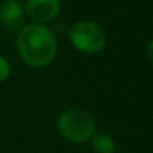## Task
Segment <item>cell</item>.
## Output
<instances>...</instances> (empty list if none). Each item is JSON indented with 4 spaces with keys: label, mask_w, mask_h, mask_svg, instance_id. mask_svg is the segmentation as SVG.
<instances>
[{
    "label": "cell",
    "mask_w": 153,
    "mask_h": 153,
    "mask_svg": "<svg viewBox=\"0 0 153 153\" xmlns=\"http://www.w3.org/2000/svg\"><path fill=\"white\" fill-rule=\"evenodd\" d=\"M89 141H91V147H92L94 153H114L116 152V143L107 134H94Z\"/></svg>",
    "instance_id": "8992f818"
},
{
    "label": "cell",
    "mask_w": 153,
    "mask_h": 153,
    "mask_svg": "<svg viewBox=\"0 0 153 153\" xmlns=\"http://www.w3.org/2000/svg\"><path fill=\"white\" fill-rule=\"evenodd\" d=\"M25 15L34 24H45L52 21L61 9V0H27Z\"/></svg>",
    "instance_id": "277c9868"
},
{
    "label": "cell",
    "mask_w": 153,
    "mask_h": 153,
    "mask_svg": "<svg viewBox=\"0 0 153 153\" xmlns=\"http://www.w3.org/2000/svg\"><path fill=\"white\" fill-rule=\"evenodd\" d=\"M71 45L79 52L97 53L105 46V33L97 22L79 21L71 25L68 31Z\"/></svg>",
    "instance_id": "3957f363"
},
{
    "label": "cell",
    "mask_w": 153,
    "mask_h": 153,
    "mask_svg": "<svg viewBox=\"0 0 153 153\" xmlns=\"http://www.w3.org/2000/svg\"><path fill=\"white\" fill-rule=\"evenodd\" d=\"M16 46L19 56L27 65L42 68L53 61L58 45L53 33L48 27L33 22L19 30Z\"/></svg>",
    "instance_id": "6da1fadb"
},
{
    "label": "cell",
    "mask_w": 153,
    "mask_h": 153,
    "mask_svg": "<svg viewBox=\"0 0 153 153\" xmlns=\"http://www.w3.org/2000/svg\"><path fill=\"white\" fill-rule=\"evenodd\" d=\"M58 131L62 138L71 143H86L95 134L94 117L82 108H70L58 119Z\"/></svg>",
    "instance_id": "7a4b0ae2"
},
{
    "label": "cell",
    "mask_w": 153,
    "mask_h": 153,
    "mask_svg": "<svg viewBox=\"0 0 153 153\" xmlns=\"http://www.w3.org/2000/svg\"><path fill=\"white\" fill-rule=\"evenodd\" d=\"M9 74H10V64L4 56L0 55V83L4 82L9 77Z\"/></svg>",
    "instance_id": "52a82bcc"
},
{
    "label": "cell",
    "mask_w": 153,
    "mask_h": 153,
    "mask_svg": "<svg viewBox=\"0 0 153 153\" xmlns=\"http://www.w3.org/2000/svg\"><path fill=\"white\" fill-rule=\"evenodd\" d=\"M25 7L19 0H3L0 3V24L10 31H19L24 27Z\"/></svg>",
    "instance_id": "5b68a950"
},
{
    "label": "cell",
    "mask_w": 153,
    "mask_h": 153,
    "mask_svg": "<svg viewBox=\"0 0 153 153\" xmlns=\"http://www.w3.org/2000/svg\"><path fill=\"white\" fill-rule=\"evenodd\" d=\"M146 55H147V59L149 62L153 65V39L150 40V43L147 45V49H146Z\"/></svg>",
    "instance_id": "ba28073f"
}]
</instances>
